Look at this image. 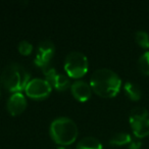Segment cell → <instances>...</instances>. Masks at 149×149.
<instances>
[{
	"label": "cell",
	"mask_w": 149,
	"mask_h": 149,
	"mask_svg": "<svg viewBox=\"0 0 149 149\" xmlns=\"http://www.w3.org/2000/svg\"><path fill=\"white\" fill-rule=\"evenodd\" d=\"M90 86L100 97L112 98L120 92L122 80L113 70L108 68H99L92 74Z\"/></svg>",
	"instance_id": "obj_1"
},
{
	"label": "cell",
	"mask_w": 149,
	"mask_h": 149,
	"mask_svg": "<svg viewBox=\"0 0 149 149\" xmlns=\"http://www.w3.org/2000/svg\"><path fill=\"white\" fill-rule=\"evenodd\" d=\"M30 82V74L23 65L10 63L3 68L0 74V84L9 92L22 91Z\"/></svg>",
	"instance_id": "obj_2"
},
{
	"label": "cell",
	"mask_w": 149,
	"mask_h": 149,
	"mask_svg": "<svg viewBox=\"0 0 149 149\" xmlns=\"http://www.w3.org/2000/svg\"><path fill=\"white\" fill-rule=\"evenodd\" d=\"M50 136L52 140L62 146L74 143L78 137V127L68 118H58L50 125Z\"/></svg>",
	"instance_id": "obj_3"
},
{
	"label": "cell",
	"mask_w": 149,
	"mask_h": 149,
	"mask_svg": "<svg viewBox=\"0 0 149 149\" xmlns=\"http://www.w3.org/2000/svg\"><path fill=\"white\" fill-rule=\"evenodd\" d=\"M64 70L70 77L74 79L85 76L88 72V59L86 55L78 51L68 53L64 60Z\"/></svg>",
	"instance_id": "obj_4"
},
{
	"label": "cell",
	"mask_w": 149,
	"mask_h": 149,
	"mask_svg": "<svg viewBox=\"0 0 149 149\" xmlns=\"http://www.w3.org/2000/svg\"><path fill=\"white\" fill-rule=\"evenodd\" d=\"M130 125L137 138L149 135V112L144 107H135L130 112Z\"/></svg>",
	"instance_id": "obj_5"
},
{
	"label": "cell",
	"mask_w": 149,
	"mask_h": 149,
	"mask_svg": "<svg viewBox=\"0 0 149 149\" xmlns=\"http://www.w3.org/2000/svg\"><path fill=\"white\" fill-rule=\"evenodd\" d=\"M52 86L45 79H33L30 80L27 87L25 88L26 94L30 98L36 100H41L49 96L51 93Z\"/></svg>",
	"instance_id": "obj_6"
},
{
	"label": "cell",
	"mask_w": 149,
	"mask_h": 149,
	"mask_svg": "<svg viewBox=\"0 0 149 149\" xmlns=\"http://www.w3.org/2000/svg\"><path fill=\"white\" fill-rule=\"evenodd\" d=\"M54 44L49 40L41 42L38 46L37 54L34 59V62L37 66L41 68L42 70H45L48 66H50V62L54 54Z\"/></svg>",
	"instance_id": "obj_7"
},
{
	"label": "cell",
	"mask_w": 149,
	"mask_h": 149,
	"mask_svg": "<svg viewBox=\"0 0 149 149\" xmlns=\"http://www.w3.org/2000/svg\"><path fill=\"white\" fill-rule=\"evenodd\" d=\"M27 107L26 97L21 93H13L7 101V110L11 116H19Z\"/></svg>",
	"instance_id": "obj_8"
},
{
	"label": "cell",
	"mask_w": 149,
	"mask_h": 149,
	"mask_svg": "<svg viewBox=\"0 0 149 149\" xmlns=\"http://www.w3.org/2000/svg\"><path fill=\"white\" fill-rule=\"evenodd\" d=\"M72 94L78 101H87L91 97V86L85 81H76L72 83Z\"/></svg>",
	"instance_id": "obj_9"
},
{
	"label": "cell",
	"mask_w": 149,
	"mask_h": 149,
	"mask_svg": "<svg viewBox=\"0 0 149 149\" xmlns=\"http://www.w3.org/2000/svg\"><path fill=\"white\" fill-rule=\"evenodd\" d=\"M125 93L127 94L129 98L133 101H138L140 100L141 96H142V92L141 89L136 85V84L132 83V82H127L125 84Z\"/></svg>",
	"instance_id": "obj_10"
},
{
	"label": "cell",
	"mask_w": 149,
	"mask_h": 149,
	"mask_svg": "<svg viewBox=\"0 0 149 149\" xmlns=\"http://www.w3.org/2000/svg\"><path fill=\"white\" fill-rule=\"evenodd\" d=\"M77 149H102V144L94 137H86L78 143Z\"/></svg>",
	"instance_id": "obj_11"
},
{
	"label": "cell",
	"mask_w": 149,
	"mask_h": 149,
	"mask_svg": "<svg viewBox=\"0 0 149 149\" xmlns=\"http://www.w3.org/2000/svg\"><path fill=\"white\" fill-rule=\"evenodd\" d=\"M131 142H132L131 136L127 133H116L109 140L110 144L116 145V146H122V145H126Z\"/></svg>",
	"instance_id": "obj_12"
},
{
	"label": "cell",
	"mask_w": 149,
	"mask_h": 149,
	"mask_svg": "<svg viewBox=\"0 0 149 149\" xmlns=\"http://www.w3.org/2000/svg\"><path fill=\"white\" fill-rule=\"evenodd\" d=\"M70 85V79H68L66 76L61 74H57L55 78V81H54L53 87L55 88L58 91H65Z\"/></svg>",
	"instance_id": "obj_13"
},
{
	"label": "cell",
	"mask_w": 149,
	"mask_h": 149,
	"mask_svg": "<svg viewBox=\"0 0 149 149\" xmlns=\"http://www.w3.org/2000/svg\"><path fill=\"white\" fill-rule=\"evenodd\" d=\"M138 68L141 74L149 76V51H146L138 59Z\"/></svg>",
	"instance_id": "obj_14"
},
{
	"label": "cell",
	"mask_w": 149,
	"mask_h": 149,
	"mask_svg": "<svg viewBox=\"0 0 149 149\" xmlns=\"http://www.w3.org/2000/svg\"><path fill=\"white\" fill-rule=\"evenodd\" d=\"M135 40L137 44L142 48H149V36L146 32L144 31H138L135 35Z\"/></svg>",
	"instance_id": "obj_15"
},
{
	"label": "cell",
	"mask_w": 149,
	"mask_h": 149,
	"mask_svg": "<svg viewBox=\"0 0 149 149\" xmlns=\"http://www.w3.org/2000/svg\"><path fill=\"white\" fill-rule=\"evenodd\" d=\"M43 72H44V76H45L46 81H48L50 83V85L53 86L55 78H56V76H57V72H56L55 68L50 65V66H48L47 68H45V70H43Z\"/></svg>",
	"instance_id": "obj_16"
},
{
	"label": "cell",
	"mask_w": 149,
	"mask_h": 149,
	"mask_svg": "<svg viewBox=\"0 0 149 149\" xmlns=\"http://www.w3.org/2000/svg\"><path fill=\"white\" fill-rule=\"evenodd\" d=\"M32 50H33V45L30 42L26 41V40L19 42V51L21 54H23V55H29V54H31Z\"/></svg>",
	"instance_id": "obj_17"
},
{
	"label": "cell",
	"mask_w": 149,
	"mask_h": 149,
	"mask_svg": "<svg viewBox=\"0 0 149 149\" xmlns=\"http://www.w3.org/2000/svg\"><path fill=\"white\" fill-rule=\"evenodd\" d=\"M142 144L139 141H134V142H131L129 145V149H140Z\"/></svg>",
	"instance_id": "obj_18"
},
{
	"label": "cell",
	"mask_w": 149,
	"mask_h": 149,
	"mask_svg": "<svg viewBox=\"0 0 149 149\" xmlns=\"http://www.w3.org/2000/svg\"><path fill=\"white\" fill-rule=\"evenodd\" d=\"M58 149H70L68 147H65V146H62V147H58Z\"/></svg>",
	"instance_id": "obj_19"
},
{
	"label": "cell",
	"mask_w": 149,
	"mask_h": 149,
	"mask_svg": "<svg viewBox=\"0 0 149 149\" xmlns=\"http://www.w3.org/2000/svg\"><path fill=\"white\" fill-rule=\"evenodd\" d=\"M0 94H1V93H0Z\"/></svg>",
	"instance_id": "obj_20"
}]
</instances>
